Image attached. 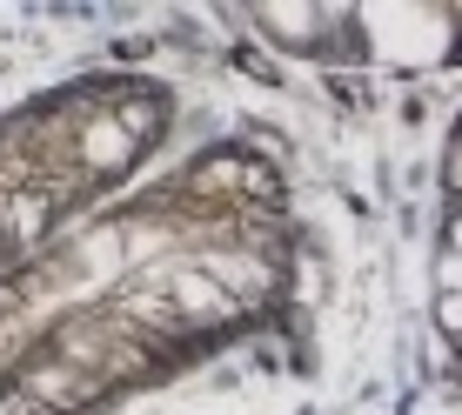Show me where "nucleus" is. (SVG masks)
<instances>
[{
	"label": "nucleus",
	"instance_id": "3",
	"mask_svg": "<svg viewBox=\"0 0 462 415\" xmlns=\"http://www.w3.org/2000/svg\"><path fill=\"white\" fill-rule=\"evenodd\" d=\"M436 322H442V328H449L456 342H462V295H442V301H436Z\"/></svg>",
	"mask_w": 462,
	"mask_h": 415
},
{
	"label": "nucleus",
	"instance_id": "4",
	"mask_svg": "<svg viewBox=\"0 0 462 415\" xmlns=\"http://www.w3.org/2000/svg\"><path fill=\"white\" fill-rule=\"evenodd\" d=\"M449 248H456V254H462V215H456V221H449Z\"/></svg>",
	"mask_w": 462,
	"mask_h": 415
},
{
	"label": "nucleus",
	"instance_id": "1",
	"mask_svg": "<svg viewBox=\"0 0 462 415\" xmlns=\"http://www.w3.org/2000/svg\"><path fill=\"white\" fill-rule=\"evenodd\" d=\"M262 27H268V34H282V41H309V34H315V27H322V21H315V14H289V7H268V14H262Z\"/></svg>",
	"mask_w": 462,
	"mask_h": 415
},
{
	"label": "nucleus",
	"instance_id": "2",
	"mask_svg": "<svg viewBox=\"0 0 462 415\" xmlns=\"http://www.w3.org/2000/svg\"><path fill=\"white\" fill-rule=\"evenodd\" d=\"M436 275H442V295H462V254H456V248L436 262Z\"/></svg>",
	"mask_w": 462,
	"mask_h": 415
}]
</instances>
